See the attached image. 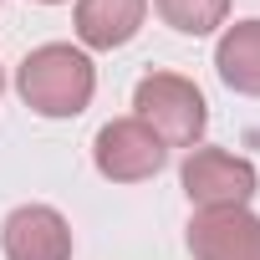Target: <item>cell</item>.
Returning a JSON list of instances; mask_svg holds the SVG:
<instances>
[{
	"instance_id": "cell-1",
	"label": "cell",
	"mask_w": 260,
	"mask_h": 260,
	"mask_svg": "<svg viewBox=\"0 0 260 260\" xmlns=\"http://www.w3.org/2000/svg\"><path fill=\"white\" fill-rule=\"evenodd\" d=\"M16 92L31 112L41 117H77L92 107V92H97V67L82 46H67V41H46L36 46L21 67H16Z\"/></svg>"
},
{
	"instance_id": "cell-2",
	"label": "cell",
	"mask_w": 260,
	"mask_h": 260,
	"mask_svg": "<svg viewBox=\"0 0 260 260\" xmlns=\"http://www.w3.org/2000/svg\"><path fill=\"white\" fill-rule=\"evenodd\" d=\"M133 117L148 122L164 148H199L204 127H209V102L204 92L179 77V72H148L138 87H133Z\"/></svg>"
},
{
	"instance_id": "cell-3",
	"label": "cell",
	"mask_w": 260,
	"mask_h": 260,
	"mask_svg": "<svg viewBox=\"0 0 260 260\" xmlns=\"http://www.w3.org/2000/svg\"><path fill=\"white\" fill-rule=\"evenodd\" d=\"M179 184H184L194 209H235V204L255 199L260 174H255L250 158H235L224 148H189V158L179 169Z\"/></svg>"
},
{
	"instance_id": "cell-4",
	"label": "cell",
	"mask_w": 260,
	"mask_h": 260,
	"mask_svg": "<svg viewBox=\"0 0 260 260\" xmlns=\"http://www.w3.org/2000/svg\"><path fill=\"white\" fill-rule=\"evenodd\" d=\"M164 158H169V148L138 117H112V122L97 127V138H92V164L112 184H143V179H153L164 169Z\"/></svg>"
},
{
	"instance_id": "cell-5",
	"label": "cell",
	"mask_w": 260,
	"mask_h": 260,
	"mask_svg": "<svg viewBox=\"0 0 260 260\" xmlns=\"http://www.w3.org/2000/svg\"><path fill=\"white\" fill-rule=\"evenodd\" d=\"M194 260H260V214L250 204L235 209H194L189 219Z\"/></svg>"
},
{
	"instance_id": "cell-6",
	"label": "cell",
	"mask_w": 260,
	"mask_h": 260,
	"mask_svg": "<svg viewBox=\"0 0 260 260\" xmlns=\"http://www.w3.org/2000/svg\"><path fill=\"white\" fill-rule=\"evenodd\" d=\"M6 260H72V224L51 204H21L0 224Z\"/></svg>"
},
{
	"instance_id": "cell-7",
	"label": "cell",
	"mask_w": 260,
	"mask_h": 260,
	"mask_svg": "<svg viewBox=\"0 0 260 260\" xmlns=\"http://www.w3.org/2000/svg\"><path fill=\"white\" fill-rule=\"evenodd\" d=\"M148 21V0H77V41L87 51H117Z\"/></svg>"
},
{
	"instance_id": "cell-8",
	"label": "cell",
	"mask_w": 260,
	"mask_h": 260,
	"mask_svg": "<svg viewBox=\"0 0 260 260\" xmlns=\"http://www.w3.org/2000/svg\"><path fill=\"white\" fill-rule=\"evenodd\" d=\"M214 72H219V82L230 92L260 97V16L224 26V36L214 46Z\"/></svg>"
},
{
	"instance_id": "cell-9",
	"label": "cell",
	"mask_w": 260,
	"mask_h": 260,
	"mask_svg": "<svg viewBox=\"0 0 260 260\" xmlns=\"http://www.w3.org/2000/svg\"><path fill=\"white\" fill-rule=\"evenodd\" d=\"M153 11L179 36H209L230 21V0H153Z\"/></svg>"
},
{
	"instance_id": "cell-10",
	"label": "cell",
	"mask_w": 260,
	"mask_h": 260,
	"mask_svg": "<svg viewBox=\"0 0 260 260\" xmlns=\"http://www.w3.org/2000/svg\"><path fill=\"white\" fill-rule=\"evenodd\" d=\"M41 6H61V0H41Z\"/></svg>"
},
{
	"instance_id": "cell-11",
	"label": "cell",
	"mask_w": 260,
	"mask_h": 260,
	"mask_svg": "<svg viewBox=\"0 0 260 260\" xmlns=\"http://www.w3.org/2000/svg\"><path fill=\"white\" fill-rule=\"evenodd\" d=\"M0 87H6V77H0Z\"/></svg>"
}]
</instances>
